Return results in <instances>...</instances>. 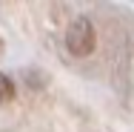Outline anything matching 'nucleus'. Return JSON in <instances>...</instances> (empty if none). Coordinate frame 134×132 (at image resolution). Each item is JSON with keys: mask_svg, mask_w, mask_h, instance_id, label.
I'll use <instances>...</instances> for the list:
<instances>
[{"mask_svg": "<svg viewBox=\"0 0 134 132\" xmlns=\"http://www.w3.org/2000/svg\"><path fill=\"white\" fill-rule=\"evenodd\" d=\"M14 95H17V89H14V80L9 78V75H0V106L12 104V101H14Z\"/></svg>", "mask_w": 134, "mask_h": 132, "instance_id": "obj_2", "label": "nucleus"}, {"mask_svg": "<svg viewBox=\"0 0 134 132\" xmlns=\"http://www.w3.org/2000/svg\"><path fill=\"white\" fill-rule=\"evenodd\" d=\"M66 46H69V52L77 55V57L91 55L94 46H97V29H94V23L88 17L71 20V26L66 29Z\"/></svg>", "mask_w": 134, "mask_h": 132, "instance_id": "obj_1", "label": "nucleus"}, {"mask_svg": "<svg viewBox=\"0 0 134 132\" xmlns=\"http://www.w3.org/2000/svg\"><path fill=\"white\" fill-rule=\"evenodd\" d=\"M0 49H3V46H0Z\"/></svg>", "mask_w": 134, "mask_h": 132, "instance_id": "obj_3", "label": "nucleus"}]
</instances>
